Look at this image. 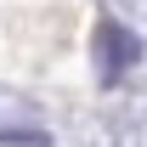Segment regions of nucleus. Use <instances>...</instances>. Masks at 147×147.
<instances>
[{"mask_svg": "<svg viewBox=\"0 0 147 147\" xmlns=\"http://www.w3.org/2000/svg\"><path fill=\"white\" fill-rule=\"evenodd\" d=\"M96 51H102L96 62L108 68V79H119V74H125L130 62L142 57V45H136V34H125L113 17H102V23H96Z\"/></svg>", "mask_w": 147, "mask_h": 147, "instance_id": "f257e3e1", "label": "nucleus"}]
</instances>
